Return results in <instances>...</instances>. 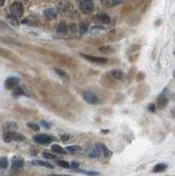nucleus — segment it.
Instances as JSON below:
<instances>
[{
    "mask_svg": "<svg viewBox=\"0 0 175 176\" xmlns=\"http://www.w3.org/2000/svg\"><path fill=\"white\" fill-rule=\"evenodd\" d=\"M79 8L83 13L90 14L94 11V2L92 0H79Z\"/></svg>",
    "mask_w": 175,
    "mask_h": 176,
    "instance_id": "nucleus-1",
    "label": "nucleus"
},
{
    "mask_svg": "<svg viewBox=\"0 0 175 176\" xmlns=\"http://www.w3.org/2000/svg\"><path fill=\"white\" fill-rule=\"evenodd\" d=\"M10 13L15 17H20L24 13V8L20 2H14L10 6Z\"/></svg>",
    "mask_w": 175,
    "mask_h": 176,
    "instance_id": "nucleus-2",
    "label": "nucleus"
},
{
    "mask_svg": "<svg viewBox=\"0 0 175 176\" xmlns=\"http://www.w3.org/2000/svg\"><path fill=\"white\" fill-rule=\"evenodd\" d=\"M52 136L50 135H46V134H38V135H35L34 136V140L38 144H42V145H46V144H50L51 142H53Z\"/></svg>",
    "mask_w": 175,
    "mask_h": 176,
    "instance_id": "nucleus-3",
    "label": "nucleus"
},
{
    "mask_svg": "<svg viewBox=\"0 0 175 176\" xmlns=\"http://www.w3.org/2000/svg\"><path fill=\"white\" fill-rule=\"evenodd\" d=\"M82 96H83V98H84V100H86V103L93 104V105H96V104L99 103V97L96 96L94 93L90 92V91H86V92H83Z\"/></svg>",
    "mask_w": 175,
    "mask_h": 176,
    "instance_id": "nucleus-4",
    "label": "nucleus"
},
{
    "mask_svg": "<svg viewBox=\"0 0 175 176\" xmlns=\"http://www.w3.org/2000/svg\"><path fill=\"white\" fill-rule=\"evenodd\" d=\"M83 58H86V60L90 61V62H92V63H95V64H106L107 63V58L105 57H97V56H91V55H86V54H80Z\"/></svg>",
    "mask_w": 175,
    "mask_h": 176,
    "instance_id": "nucleus-5",
    "label": "nucleus"
},
{
    "mask_svg": "<svg viewBox=\"0 0 175 176\" xmlns=\"http://www.w3.org/2000/svg\"><path fill=\"white\" fill-rule=\"evenodd\" d=\"M19 82H20V79H19V78H16V77H10V78H8V79L6 80L4 86L10 90V89L15 88V86L19 84Z\"/></svg>",
    "mask_w": 175,
    "mask_h": 176,
    "instance_id": "nucleus-6",
    "label": "nucleus"
},
{
    "mask_svg": "<svg viewBox=\"0 0 175 176\" xmlns=\"http://www.w3.org/2000/svg\"><path fill=\"white\" fill-rule=\"evenodd\" d=\"M56 14H57V12H56L55 9H53V8H49V9H46V10H44V12H43V15H44V17H46V20H53V19H55L56 17Z\"/></svg>",
    "mask_w": 175,
    "mask_h": 176,
    "instance_id": "nucleus-7",
    "label": "nucleus"
},
{
    "mask_svg": "<svg viewBox=\"0 0 175 176\" xmlns=\"http://www.w3.org/2000/svg\"><path fill=\"white\" fill-rule=\"evenodd\" d=\"M24 165V161L23 159H21V158H14L13 161H12V170L14 171H16V170H20L22 166Z\"/></svg>",
    "mask_w": 175,
    "mask_h": 176,
    "instance_id": "nucleus-8",
    "label": "nucleus"
},
{
    "mask_svg": "<svg viewBox=\"0 0 175 176\" xmlns=\"http://www.w3.org/2000/svg\"><path fill=\"white\" fill-rule=\"evenodd\" d=\"M101 156V147L99 145H96L95 147H93L92 150L89 151V157L91 158H96V157Z\"/></svg>",
    "mask_w": 175,
    "mask_h": 176,
    "instance_id": "nucleus-9",
    "label": "nucleus"
},
{
    "mask_svg": "<svg viewBox=\"0 0 175 176\" xmlns=\"http://www.w3.org/2000/svg\"><path fill=\"white\" fill-rule=\"evenodd\" d=\"M33 164L39 166H44V167H48V169H54L53 164H51L49 162H46V161H41V160H35V161H33Z\"/></svg>",
    "mask_w": 175,
    "mask_h": 176,
    "instance_id": "nucleus-10",
    "label": "nucleus"
},
{
    "mask_svg": "<svg viewBox=\"0 0 175 176\" xmlns=\"http://www.w3.org/2000/svg\"><path fill=\"white\" fill-rule=\"evenodd\" d=\"M96 20L99 21V22H102L104 24H109L110 23V17L108 15H106V14H99L97 16H96Z\"/></svg>",
    "mask_w": 175,
    "mask_h": 176,
    "instance_id": "nucleus-11",
    "label": "nucleus"
},
{
    "mask_svg": "<svg viewBox=\"0 0 175 176\" xmlns=\"http://www.w3.org/2000/svg\"><path fill=\"white\" fill-rule=\"evenodd\" d=\"M51 149H52L53 152H55V153H61V155H65V153H67L66 150L64 149V148H62L60 145H52Z\"/></svg>",
    "mask_w": 175,
    "mask_h": 176,
    "instance_id": "nucleus-12",
    "label": "nucleus"
},
{
    "mask_svg": "<svg viewBox=\"0 0 175 176\" xmlns=\"http://www.w3.org/2000/svg\"><path fill=\"white\" fill-rule=\"evenodd\" d=\"M4 140L6 143H10L13 140V131H6L4 134Z\"/></svg>",
    "mask_w": 175,
    "mask_h": 176,
    "instance_id": "nucleus-13",
    "label": "nucleus"
},
{
    "mask_svg": "<svg viewBox=\"0 0 175 176\" xmlns=\"http://www.w3.org/2000/svg\"><path fill=\"white\" fill-rule=\"evenodd\" d=\"M99 147H101V150L103 151V155H104L105 158H109V157H111L112 152L105 146V145H104V144H99Z\"/></svg>",
    "mask_w": 175,
    "mask_h": 176,
    "instance_id": "nucleus-14",
    "label": "nucleus"
},
{
    "mask_svg": "<svg viewBox=\"0 0 175 176\" xmlns=\"http://www.w3.org/2000/svg\"><path fill=\"white\" fill-rule=\"evenodd\" d=\"M67 30H68V27H67L66 23L65 22H61L60 24H59V26H57V31L60 33H66Z\"/></svg>",
    "mask_w": 175,
    "mask_h": 176,
    "instance_id": "nucleus-15",
    "label": "nucleus"
},
{
    "mask_svg": "<svg viewBox=\"0 0 175 176\" xmlns=\"http://www.w3.org/2000/svg\"><path fill=\"white\" fill-rule=\"evenodd\" d=\"M166 104H168V97H165V93H163L161 96L159 97L158 105H159V107H164Z\"/></svg>",
    "mask_w": 175,
    "mask_h": 176,
    "instance_id": "nucleus-16",
    "label": "nucleus"
},
{
    "mask_svg": "<svg viewBox=\"0 0 175 176\" xmlns=\"http://www.w3.org/2000/svg\"><path fill=\"white\" fill-rule=\"evenodd\" d=\"M68 9H69V4H68V2H65V1L61 2L60 6H59V10H60L61 12H63V13L67 12Z\"/></svg>",
    "mask_w": 175,
    "mask_h": 176,
    "instance_id": "nucleus-17",
    "label": "nucleus"
},
{
    "mask_svg": "<svg viewBox=\"0 0 175 176\" xmlns=\"http://www.w3.org/2000/svg\"><path fill=\"white\" fill-rule=\"evenodd\" d=\"M166 164H164V163H159V164H157V165H155V167H154V172L155 173H159V172H162V171H164L165 169H166Z\"/></svg>",
    "mask_w": 175,
    "mask_h": 176,
    "instance_id": "nucleus-18",
    "label": "nucleus"
},
{
    "mask_svg": "<svg viewBox=\"0 0 175 176\" xmlns=\"http://www.w3.org/2000/svg\"><path fill=\"white\" fill-rule=\"evenodd\" d=\"M111 75L114 78H116V79H122L123 78V73L121 71V70H118V69H115L111 71Z\"/></svg>",
    "mask_w": 175,
    "mask_h": 176,
    "instance_id": "nucleus-19",
    "label": "nucleus"
},
{
    "mask_svg": "<svg viewBox=\"0 0 175 176\" xmlns=\"http://www.w3.org/2000/svg\"><path fill=\"white\" fill-rule=\"evenodd\" d=\"M65 150L70 153H75V152L80 151V150H81V147L80 146H68V147H66V149Z\"/></svg>",
    "mask_w": 175,
    "mask_h": 176,
    "instance_id": "nucleus-20",
    "label": "nucleus"
},
{
    "mask_svg": "<svg viewBox=\"0 0 175 176\" xmlns=\"http://www.w3.org/2000/svg\"><path fill=\"white\" fill-rule=\"evenodd\" d=\"M8 159L6 157H2V158H0V170H4V169H7L8 167Z\"/></svg>",
    "mask_w": 175,
    "mask_h": 176,
    "instance_id": "nucleus-21",
    "label": "nucleus"
},
{
    "mask_svg": "<svg viewBox=\"0 0 175 176\" xmlns=\"http://www.w3.org/2000/svg\"><path fill=\"white\" fill-rule=\"evenodd\" d=\"M55 73L61 77V78H63V79H68V75H67L66 71H64V70L60 69V68H55Z\"/></svg>",
    "mask_w": 175,
    "mask_h": 176,
    "instance_id": "nucleus-22",
    "label": "nucleus"
},
{
    "mask_svg": "<svg viewBox=\"0 0 175 176\" xmlns=\"http://www.w3.org/2000/svg\"><path fill=\"white\" fill-rule=\"evenodd\" d=\"M79 31L81 35H83V33H86V31H88V23H86V22H82V23L79 25Z\"/></svg>",
    "mask_w": 175,
    "mask_h": 176,
    "instance_id": "nucleus-23",
    "label": "nucleus"
},
{
    "mask_svg": "<svg viewBox=\"0 0 175 176\" xmlns=\"http://www.w3.org/2000/svg\"><path fill=\"white\" fill-rule=\"evenodd\" d=\"M23 94H26L25 92H24V90L21 88V86H15L13 90V95H15V96H17V95H23Z\"/></svg>",
    "mask_w": 175,
    "mask_h": 176,
    "instance_id": "nucleus-24",
    "label": "nucleus"
},
{
    "mask_svg": "<svg viewBox=\"0 0 175 176\" xmlns=\"http://www.w3.org/2000/svg\"><path fill=\"white\" fill-rule=\"evenodd\" d=\"M56 164L59 166H62V167H65V169H69L70 164L66 161H63V160H56Z\"/></svg>",
    "mask_w": 175,
    "mask_h": 176,
    "instance_id": "nucleus-25",
    "label": "nucleus"
},
{
    "mask_svg": "<svg viewBox=\"0 0 175 176\" xmlns=\"http://www.w3.org/2000/svg\"><path fill=\"white\" fill-rule=\"evenodd\" d=\"M25 140V136L22 135L20 133H16V132H13V140H17V142H22V140Z\"/></svg>",
    "mask_w": 175,
    "mask_h": 176,
    "instance_id": "nucleus-26",
    "label": "nucleus"
},
{
    "mask_svg": "<svg viewBox=\"0 0 175 176\" xmlns=\"http://www.w3.org/2000/svg\"><path fill=\"white\" fill-rule=\"evenodd\" d=\"M99 51L102 52V53H105V54H109V53H112L114 52V50H112L110 47H107V46H105V47H101L99 48Z\"/></svg>",
    "mask_w": 175,
    "mask_h": 176,
    "instance_id": "nucleus-27",
    "label": "nucleus"
},
{
    "mask_svg": "<svg viewBox=\"0 0 175 176\" xmlns=\"http://www.w3.org/2000/svg\"><path fill=\"white\" fill-rule=\"evenodd\" d=\"M42 156L44 157L46 159H50V160H56L57 159V157H56L55 155L50 153V152H48V151H44V152L42 153Z\"/></svg>",
    "mask_w": 175,
    "mask_h": 176,
    "instance_id": "nucleus-28",
    "label": "nucleus"
},
{
    "mask_svg": "<svg viewBox=\"0 0 175 176\" xmlns=\"http://www.w3.org/2000/svg\"><path fill=\"white\" fill-rule=\"evenodd\" d=\"M8 20H9V22H10L11 24H13V25H19V22H17V17L13 16V15H10V16L8 17Z\"/></svg>",
    "mask_w": 175,
    "mask_h": 176,
    "instance_id": "nucleus-29",
    "label": "nucleus"
},
{
    "mask_svg": "<svg viewBox=\"0 0 175 176\" xmlns=\"http://www.w3.org/2000/svg\"><path fill=\"white\" fill-rule=\"evenodd\" d=\"M76 171L83 173V174H88V175H91V176H97V175H99V172H92V171H79V170H76Z\"/></svg>",
    "mask_w": 175,
    "mask_h": 176,
    "instance_id": "nucleus-30",
    "label": "nucleus"
},
{
    "mask_svg": "<svg viewBox=\"0 0 175 176\" xmlns=\"http://www.w3.org/2000/svg\"><path fill=\"white\" fill-rule=\"evenodd\" d=\"M27 126L28 128H30V129H33V130H35V131H39V125H37L36 123H31V122H28L27 123Z\"/></svg>",
    "mask_w": 175,
    "mask_h": 176,
    "instance_id": "nucleus-31",
    "label": "nucleus"
},
{
    "mask_svg": "<svg viewBox=\"0 0 175 176\" xmlns=\"http://www.w3.org/2000/svg\"><path fill=\"white\" fill-rule=\"evenodd\" d=\"M123 0H111L110 1V6H112V7H115V6H118V4H122Z\"/></svg>",
    "mask_w": 175,
    "mask_h": 176,
    "instance_id": "nucleus-32",
    "label": "nucleus"
},
{
    "mask_svg": "<svg viewBox=\"0 0 175 176\" xmlns=\"http://www.w3.org/2000/svg\"><path fill=\"white\" fill-rule=\"evenodd\" d=\"M104 28H103L102 26H94V27H92V33H97V31H101V30H103Z\"/></svg>",
    "mask_w": 175,
    "mask_h": 176,
    "instance_id": "nucleus-33",
    "label": "nucleus"
},
{
    "mask_svg": "<svg viewBox=\"0 0 175 176\" xmlns=\"http://www.w3.org/2000/svg\"><path fill=\"white\" fill-rule=\"evenodd\" d=\"M61 140H63V142H66V140H69V135H68V134H63V135L61 136Z\"/></svg>",
    "mask_w": 175,
    "mask_h": 176,
    "instance_id": "nucleus-34",
    "label": "nucleus"
},
{
    "mask_svg": "<svg viewBox=\"0 0 175 176\" xmlns=\"http://www.w3.org/2000/svg\"><path fill=\"white\" fill-rule=\"evenodd\" d=\"M40 124H41V125H43L44 128H46V129H49V128H50V124H49V123H46V121H41V122H40Z\"/></svg>",
    "mask_w": 175,
    "mask_h": 176,
    "instance_id": "nucleus-35",
    "label": "nucleus"
},
{
    "mask_svg": "<svg viewBox=\"0 0 175 176\" xmlns=\"http://www.w3.org/2000/svg\"><path fill=\"white\" fill-rule=\"evenodd\" d=\"M78 166H79V163L78 162H75V161H74L73 163H71V165H70V167H74V169H75V167H78Z\"/></svg>",
    "mask_w": 175,
    "mask_h": 176,
    "instance_id": "nucleus-36",
    "label": "nucleus"
},
{
    "mask_svg": "<svg viewBox=\"0 0 175 176\" xmlns=\"http://www.w3.org/2000/svg\"><path fill=\"white\" fill-rule=\"evenodd\" d=\"M149 111H152V113H155V111H156L155 105H150V106H149Z\"/></svg>",
    "mask_w": 175,
    "mask_h": 176,
    "instance_id": "nucleus-37",
    "label": "nucleus"
},
{
    "mask_svg": "<svg viewBox=\"0 0 175 176\" xmlns=\"http://www.w3.org/2000/svg\"><path fill=\"white\" fill-rule=\"evenodd\" d=\"M76 25H74V24H71V25H70V29L73 30V31H76Z\"/></svg>",
    "mask_w": 175,
    "mask_h": 176,
    "instance_id": "nucleus-38",
    "label": "nucleus"
},
{
    "mask_svg": "<svg viewBox=\"0 0 175 176\" xmlns=\"http://www.w3.org/2000/svg\"><path fill=\"white\" fill-rule=\"evenodd\" d=\"M4 1H6V0H0V7H2V6H4Z\"/></svg>",
    "mask_w": 175,
    "mask_h": 176,
    "instance_id": "nucleus-39",
    "label": "nucleus"
},
{
    "mask_svg": "<svg viewBox=\"0 0 175 176\" xmlns=\"http://www.w3.org/2000/svg\"><path fill=\"white\" fill-rule=\"evenodd\" d=\"M49 176H67V175H49Z\"/></svg>",
    "mask_w": 175,
    "mask_h": 176,
    "instance_id": "nucleus-40",
    "label": "nucleus"
}]
</instances>
